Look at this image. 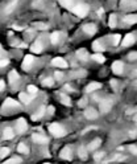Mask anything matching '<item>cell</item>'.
Returning a JSON list of instances; mask_svg holds the SVG:
<instances>
[{"label":"cell","mask_w":137,"mask_h":164,"mask_svg":"<svg viewBox=\"0 0 137 164\" xmlns=\"http://www.w3.org/2000/svg\"><path fill=\"white\" fill-rule=\"evenodd\" d=\"M44 164H50V163H44Z\"/></svg>","instance_id":"obj_43"},{"label":"cell","mask_w":137,"mask_h":164,"mask_svg":"<svg viewBox=\"0 0 137 164\" xmlns=\"http://www.w3.org/2000/svg\"><path fill=\"white\" fill-rule=\"evenodd\" d=\"M103 156H104V153H103V152H96L95 155H94V159H95L96 162H99V160L103 159Z\"/></svg>","instance_id":"obj_33"},{"label":"cell","mask_w":137,"mask_h":164,"mask_svg":"<svg viewBox=\"0 0 137 164\" xmlns=\"http://www.w3.org/2000/svg\"><path fill=\"white\" fill-rule=\"evenodd\" d=\"M120 40H121V36H120V35L113 36V45H118L120 42Z\"/></svg>","instance_id":"obj_35"},{"label":"cell","mask_w":137,"mask_h":164,"mask_svg":"<svg viewBox=\"0 0 137 164\" xmlns=\"http://www.w3.org/2000/svg\"><path fill=\"white\" fill-rule=\"evenodd\" d=\"M20 163H21V159H20V158H12V159L4 162L3 164H20Z\"/></svg>","instance_id":"obj_27"},{"label":"cell","mask_w":137,"mask_h":164,"mask_svg":"<svg viewBox=\"0 0 137 164\" xmlns=\"http://www.w3.org/2000/svg\"><path fill=\"white\" fill-rule=\"evenodd\" d=\"M33 62V56H25L24 57V61H22V68L25 70L31 66V63Z\"/></svg>","instance_id":"obj_14"},{"label":"cell","mask_w":137,"mask_h":164,"mask_svg":"<svg viewBox=\"0 0 137 164\" xmlns=\"http://www.w3.org/2000/svg\"><path fill=\"white\" fill-rule=\"evenodd\" d=\"M4 86H5V83L3 82V81H0V91H1V90L4 89Z\"/></svg>","instance_id":"obj_42"},{"label":"cell","mask_w":137,"mask_h":164,"mask_svg":"<svg viewBox=\"0 0 137 164\" xmlns=\"http://www.w3.org/2000/svg\"><path fill=\"white\" fill-rule=\"evenodd\" d=\"M4 107H19V102H16L15 99L8 98V99H5V102H4Z\"/></svg>","instance_id":"obj_15"},{"label":"cell","mask_w":137,"mask_h":164,"mask_svg":"<svg viewBox=\"0 0 137 164\" xmlns=\"http://www.w3.org/2000/svg\"><path fill=\"white\" fill-rule=\"evenodd\" d=\"M33 142L36 143H40V144H45V143H48V138L46 136H42V135H38V134H34V135L32 136Z\"/></svg>","instance_id":"obj_7"},{"label":"cell","mask_w":137,"mask_h":164,"mask_svg":"<svg viewBox=\"0 0 137 164\" xmlns=\"http://www.w3.org/2000/svg\"><path fill=\"white\" fill-rule=\"evenodd\" d=\"M19 98H20V101H21L22 103H26V105H28V103H31V97L26 95L25 93H21V94L19 95Z\"/></svg>","instance_id":"obj_20"},{"label":"cell","mask_w":137,"mask_h":164,"mask_svg":"<svg viewBox=\"0 0 137 164\" xmlns=\"http://www.w3.org/2000/svg\"><path fill=\"white\" fill-rule=\"evenodd\" d=\"M85 115L87 119H96L98 118V111H95L94 109H87L85 111Z\"/></svg>","instance_id":"obj_10"},{"label":"cell","mask_w":137,"mask_h":164,"mask_svg":"<svg viewBox=\"0 0 137 164\" xmlns=\"http://www.w3.org/2000/svg\"><path fill=\"white\" fill-rule=\"evenodd\" d=\"M129 151L132 153H135V155H137V146H131L129 147Z\"/></svg>","instance_id":"obj_37"},{"label":"cell","mask_w":137,"mask_h":164,"mask_svg":"<svg viewBox=\"0 0 137 164\" xmlns=\"http://www.w3.org/2000/svg\"><path fill=\"white\" fill-rule=\"evenodd\" d=\"M54 77H55V78H57V79H61V78H62V77H63V74H62V73H59V72H55V74H54Z\"/></svg>","instance_id":"obj_41"},{"label":"cell","mask_w":137,"mask_h":164,"mask_svg":"<svg viewBox=\"0 0 137 164\" xmlns=\"http://www.w3.org/2000/svg\"><path fill=\"white\" fill-rule=\"evenodd\" d=\"M8 153H9V148H7V147L0 148V158H5Z\"/></svg>","instance_id":"obj_32"},{"label":"cell","mask_w":137,"mask_h":164,"mask_svg":"<svg viewBox=\"0 0 137 164\" xmlns=\"http://www.w3.org/2000/svg\"><path fill=\"white\" fill-rule=\"evenodd\" d=\"M52 63H53L54 66H57V68H67V62H66L63 58H61V57H57V58H53Z\"/></svg>","instance_id":"obj_6"},{"label":"cell","mask_w":137,"mask_h":164,"mask_svg":"<svg viewBox=\"0 0 137 164\" xmlns=\"http://www.w3.org/2000/svg\"><path fill=\"white\" fill-rule=\"evenodd\" d=\"M59 3H61L63 7H70L73 3V0H59Z\"/></svg>","instance_id":"obj_34"},{"label":"cell","mask_w":137,"mask_h":164,"mask_svg":"<svg viewBox=\"0 0 137 164\" xmlns=\"http://www.w3.org/2000/svg\"><path fill=\"white\" fill-rule=\"evenodd\" d=\"M49 131L52 132V135L55 136V138H62L66 134L65 128H63L61 125H58V123H52V125L49 126Z\"/></svg>","instance_id":"obj_1"},{"label":"cell","mask_w":137,"mask_h":164,"mask_svg":"<svg viewBox=\"0 0 137 164\" xmlns=\"http://www.w3.org/2000/svg\"><path fill=\"white\" fill-rule=\"evenodd\" d=\"M28 90H29V93H32V94H36V93H37V88H36V86H33V85H29L28 86Z\"/></svg>","instance_id":"obj_36"},{"label":"cell","mask_w":137,"mask_h":164,"mask_svg":"<svg viewBox=\"0 0 137 164\" xmlns=\"http://www.w3.org/2000/svg\"><path fill=\"white\" fill-rule=\"evenodd\" d=\"M100 143H102V140H100V139H94L92 142L88 144L87 150H88V151H94V150H96L100 146Z\"/></svg>","instance_id":"obj_13"},{"label":"cell","mask_w":137,"mask_h":164,"mask_svg":"<svg viewBox=\"0 0 137 164\" xmlns=\"http://www.w3.org/2000/svg\"><path fill=\"white\" fill-rule=\"evenodd\" d=\"M123 68H124V65H123L121 61H115L112 63V70L115 74H121L123 73Z\"/></svg>","instance_id":"obj_5"},{"label":"cell","mask_w":137,"mask_h":164,"mask_svg":"<svg viewBox=\"0 0 137 164\" xmlns=\"http://www.w3.org/2000/svg\"><path fill=\"white\" fill-rule=\"evenodd\" d=\"M13 135H15V132H13V130L11 128V127H7V128L4 130V134H3V139L8 140V139H12Z\"/></svg>","instance_id":"obj_12"},{"label":"cell","mask_w":137,"mask_h":164,"mask_svg":"<svg viewBox=\"0 0 137 164\" xmlns=\"http://www.w3.org/2000/svg\"><path fill=\"white\" fill-rule=\"evenodd\" d=\"M128 57H129V60H136V58H137V53L133 52V53H131V54H129Z\"/></svg>","instance_id":"obj_40"},{"label":"cell","mask_w":137,"mask_h":164,"mask_svg":"<svg viewBox=\"0 0 137 164\" xmlns=\"http://www.w3.org/2000/svg\"><path fill=\"white\" fill-rule=\"evenodd\" d=\"M133 42H135V37H133V35H131V33H129V35H127L125 37H124V40H123V46H129V45H132Z\"/></svg>","instance_id":"obj_11"},{"label":"cell","mask_w":137,"mask_h":164,"mask_svg":"<svg viewBox=\"0 0 137 164\" xmlns=\"http://www.w3.org/2000/svg\"><path fill=\"white\" fill-rule=\"evenodd\" d=\"M83 31H85L87 35H95L96 33V26L94 25V24H86V25H83Z\"/></svg>","instance_id":"obj_8"},{"label":"cell","mask_w":137,"mask_h":164,"mask_svg":"<svg viewBox=\"0 0 137 164\" xmlns=\"http://www.w3.org/2000/svg\"><path fill=\"white\" fill-rule=\"evenodd\" d=\"M108 24H109V26H111V28H115V26H116V15H111Z\"/></svg>","instance_id":"obj_31"},{"label":"cell","mask_w":137,"mask_h":164,"mask_svg":"<svg viewBox=\"0 0 137 164\" xmlns=\"http://www.w3.org/2000/svg\"><path fill=\"white\" fill-rule=\"evenodd\" d=\"M52 85H53L52 78H48L46 81H44V86H52Z\"/></svg>","instance_id":"obj_38"},{"label":"cell","mask_w":137,"mask_h":164,"mask_svg":"<svg viewBox=\"0 0 137 164\" xmlns=\"http://www.w3.org/2000/svg\"><path fill=\"white\" fill-rule=\"evenodd\" d=\"M16 5H17V0H13V2H11L8 4V7L5 8V13H11L13 9L16 8Z\"/></svg>","instance_id":"obj_19"},{"label":"cell","mask_w":137,"mask_h":164,"mask_svg":"<svg viewBox=\"0 0 137 164\" xmlns=\"http://www.w3.org/2000/svg\"><path fill=\"white\" fill-rule=\"evenodd\" d=\"M136 119H137V116H136Z\"/></svg>","instance_id":"obj_44"},{"label":"cell","mask_w":137,"mask_h":164,"mask_svg":"<svg viewBox=\"0 0 137 164\" xmlns=\"http://www.w3.org/2000/svg\"><path fill=\"white\" fill-rule=\"evenodd\" d=\"M124 21L127 24H135L137 23V15H127L124 17Z\"/></svg>","instance_id":"obj_17"},{"label":"cell","mask_w":137,"mask_h":164,"mask_svg":"<svg viewBox=\"0 0 137 164\" xmlns=\"http://www.w3.org/2000/svg\"><path fill=\"white\" fill-rule=\"evenodd\" d=\"M50 40H52L53 44H57V42L59 41V33L58 32H54L52 36H50Z\"/></svg>","instance_id":"obj_28"},{"label":"cell","mask_w":137,"mask_h":164,"mask_svg":"<svg viewBox=\"0 0 137 164\" xmlns=\"http://www.w3.org/2000/svg\"><path fill=\"white\" fill-rule=\"evenodd\" d=\"M76 54H78V57L79 58H82L83 61L88 58V54H87V52H86V49H81V51H78L76 52Z\"/></svg>","instance_id":"obj_22"},{"label":"cell","mask_w":137,"mask_h":164,"mask_svg":"<svg viewBox=\"0 0 137 164\" xmlns=\"http://www.w3.org/2000/svg\"><path fill=\"white\" fill-rule=\"evenodd\" d=\"M92 48H94V51H96V52H102L103 51V46L100 45V42L99 41H95L92 44Z\"/></svg>","instance_id":"obj_30"},{"label":"cell","mask_w":137,"mask_h":164,"mask_svg":"<svg viewBox=\"0 0 137 164\" xmlns=\"http://www.w3.org/2000/svg\"><path fill=\"white\" fill-rule=\"evenodd\" d=\"M78 155H79V158H81V159L86 160V159H87V148H86V147H79Z\"/></svg>","instance_id":"obj_18"},{"label":"cell","mask_w":137,"mask_h":164,"mask_svg":"<svg viewBox=\"0 0 137 164\" xmlns=\"http://www.w3.org/2000/svg\"><path fill=\"white\" fill-rule=\"evenodd\" d=\"M26 128H28V125H26V120L25 119H19L17 123H16V130H17V132H24L26 131Z\"/></svg>","instance_id":"obj_4"},{"label":"cell","mask_w":137,"mask_h":164,"mask_svg":"<svg viewBox=\"0 0 137 164\" xmlns=\"http://www.w3.org/2000/svg\"><path fill=\"white\" fill-rule=\"evenodd\" d=\"M111 107H112V102L109 101V99H104V101H102L99 105V109L102 113H108L109 110H111Z\"/></svg>","instance_id":"obj_3"},{"label":"cell","mask_w":137,"mask_h":164,"mask_svg":"<svg viewBox=\"0 0 137 164\" xmlns=\"http://www.w3.org/2000/svg\"><path fill=\"white\" fill-rule=\"evenodd\" d=\"M7 65H8V60H0V66H1V68H3V66H7Z\"/></svg>","instance_id":"obj_39"},{"label":"cell","mask_w":137,"mask_h":164,"mask_svg":"<svg viewBox=\"0 0 137 164\" xmlns=\"http://www.w3.org/2000/svg\"><path fill=\"white\" fill-rule=\"evenodd\" d=\"M92 58L95 60L96 62H100V63H103V62L106 61L104 56H102V54H100V53H96V54H94V56H92Z\"/></svg>","instance_id":"obj_24"},{"label":"cell","mask_w":137,"mask_h":164,"mask_svg":"<svg viewBox=\"0 0 137 164\" xmlns=\"http://www.w3.org/2000/svg\"><path fill=\"white\" fill-rule=\"evenodd\" d=\"M73 11H74V13L76 16H79V17H85L88 12V7L86 4H76L74 8H73Z\"/></svg>","instance_id":"obj_2"},{"label":"cell","mask_w":137,"mask_h":164,"mask_svg":"<svg viewBox=\"0 0 137 164\" xmlns=\"http://www.w3.org/2000/svg\"><path fill=\"white\" fill-rule=\"evenodd\" d=\"M8 77H9V82H11V83H13V82L16 81V79L19 78V74H17V73L15 72V70H12V72L9 73V76H8Z\"/></svg>","instance_id":"obj_25"},{"label":"cell","mask_w":137,"mask_h":164,"mask_svg":"<svg viewBox=\"0 0 137 164\" xmlns=\"http://www.w3.org/2000/svg\"><path fill=\"white\" fill-rule=\"evenodd\" d=\"M100 88H102V83H99V82H91L90 85H87L86 90H87V91H94V90H98Z\"/></svg>","instance_id":"obj_16"},{"label":"cell","mask_w":137,"mask_h":164,"mask_svg":"<svg viewBox=\"0 0 137 164\" xmlns=\"http://www.w3.org/2000/svg\"><path fill=\"white\" fill-rule=\"evenodd\" d=\"M17 151L19 152H22V153H28L29 152V148L24 144V143H20V144L17 146Z\"/></svg>","instance_id":"obj_23"},{"label":"cell","mask_w":137,"mask_h":164,"mask_svg":"<svg viewBox=\"0 0 137 164\" xmlns=\"http://www.w3.org/2000/svg\"><path fill=\"white\" fill-rule=\"evenodd\" d=\"M61 99H62V103H63V105H66V106H70V105H71V102H70V98H69L67 95L62 94V95H61Z\"/></svg>","instance_id":"obj_29"},{"label":"cell","mask_w":137,"mask_h":164,"mask_svg":"<svg viewBox=\"0 0 137 164\" xmlns=\"http://www.w3.org/2000/svg\"><path fill=\"white\" fill-rule=\"evenodd\" d=\"M32 52L33 53H40V52H41L42 51V45L41 44H40V42H34V44H33L32 45Z\"/></svg>","instance_id":"obj_21"},{"label":"cell","mask_w":137,"mask_h":164,"mask_svg":"<svg viewBox=\"0 0 137 164\" xmlns=\"http://www.w3.org/2000/svg\"><path fill=\"white\" fill-rule=\"evenodd\" d=\"M44 114H45V107H41V109L38 110V113H37V114H34V115H33L32 118H33V120H36V119H40V118H41L42 115H44Z\"/></svg>","instance_id":"obj_26"},{"label":"cell","mask_w":137,"mask_h":164,"mask_svg":"<svg viewBox=\"0 0 137 164\" xmlns=\"http://www.w3.org/2000/svg\"><path fill=\"white\" fill-rule=\"evenodd\" d=\"M61 158L65 159V160H70V159H71V148H69V147H65V148H62V151H61Z\"/></svg>","instance_id":"obj_9"}]
</instances>
